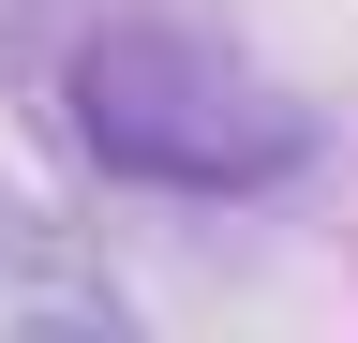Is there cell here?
I'll list each match as a JSON object with an SVG mask.
<instances>
[{"mask_svg": "<svg viewBox=\"0 0 358 343\" xmlns=\"http://www.w3.org/2000/svg\"><path fill=\"white\" fill-rule=\"evenodd\" d=\"M75 135L105 180H150V194H268V180H299L313 119L284 90H254L224 45L134 15L75 45Z\"/></svg>", "mask_w": 358, "mask_h": 343, "instance_id": "cell-1", "label": "cell"}]
</instances>
